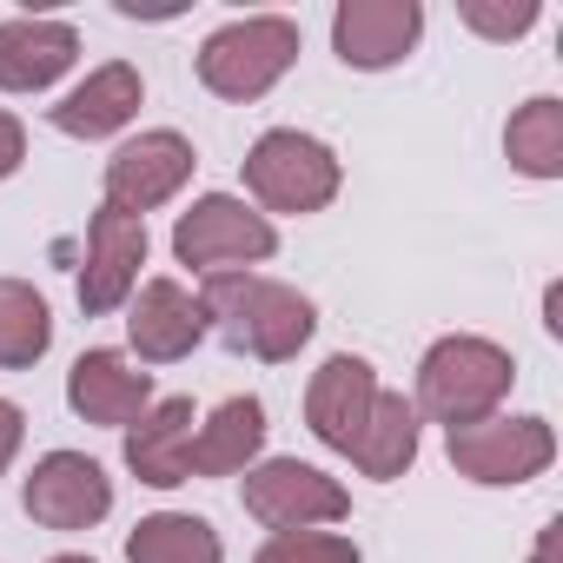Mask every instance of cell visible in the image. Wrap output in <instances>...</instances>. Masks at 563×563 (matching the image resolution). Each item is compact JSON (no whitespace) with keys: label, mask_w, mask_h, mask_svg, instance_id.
I'll list each match as a JSON object with an SVG mask.
<instances>
[{"label":"cell","mask_w":563,"mask_h":563,"mask_svg":"<svg viewBox=\"0 0 563 563\" xmlns=\"http://www.w3.org/2000/svg\"><path fill=\"white\" fill-rule=\"evenodd\" d=\"M206 325H219V339L245 358H265V365H286L312 345L319 332V312L299 286H278V278H258V272H212L206 278Z\"/></svg>","instance_id":"obj_1"},{"label":"cell","mask_w":563,"mask_h":563,"mask_svg":"<svg viewBox=\"0 0 563 563\" xmlns=\"http://www.w3.org/2000/svg\"><path fill=\"white\" fill-rule=\"evenodd\" d=\"M510 378H517V365H510L504 345L457 332V339H438L418 358V398L411 405L431 411L444 431L451 424H477V418H497V405L510 398Z\"/></svg>","instance_id":"obj_2"},{"label":"cell","mask_w":563,"mask_h":563,"mask_svg":"<svg viewBox=\"0 0 563 563\" xmlns=\"http://www.w3.org/2000/svg\"><path fill=\"white\" fill-rule=\"evenodd\" d=\"M299 21H286V14H245V21H225L219 34H206V47H199V80H206V93H219V100H265L278 80L292 74V60H299Z\"/></svg>","instance_id":"obj_3"},{"label":"cell","mask_w":563,"mask_h":563,"mask_svg":"<svg viewBox=\"0 0 563 563\" xmlns=\"http://www.w3.org/2000/svg\"><path fill=\"white\" fill-rule=\"evenodd\" d=\"M245 186H252V199H258L265 212L306 219V212H325V206L339 199L345 166H339V153H332L325 140H312V133H299V126H272V133H258V146L245 153Z\"/></svg>","instance_id":"obj_4"},{"label":"cell","mask_w":563,"mask_h":563,"mask_svg":"<svg viewBox=\"0 0 563 563\" xmlns=\"http://www.w3.org/2000/svg\"><path fill=\"white\" fill-rule=\"evenodd\" d=\"M278 252V232H272V219L265 212H252L245 199H232V192H206V199H192L186 212H179V225H173V258L179 265H192V272H239V265H258V258H272Z\"/></svg>","instance_id":"obj_5"},{"label":"cell","mask_w":563,"mask_h":563,"mask_svg":"<svg viewBox=\"0 0 563 563\" xmlns=\"http://www.w3.org/2000/svg\"><path fill=\"white\" fill-rule=\"evenodd\" d=\"M444 451L471 484H530L556 464V431L550 418H477V424H451Z\"/></svg>","instance_id":"obj_6"},{"label":"cell","mask_w":563,"mask_h":563,"mask_svg":"<svg viewBox=\"0 0 563 563\" xmlns=\"http://www.w3.org/2000/svg\"><path fill=\"white\" fill-rule=\"evenodd\" d=\"M245 510L272 530H319V523H339L352 510L345 484L325 477L319 464H299V457H265L245 471Z\"/></svg>","instance_id":"obj_7"},{"label":"cell","mask_w":563,"mask_h":563,"mask_svg":"<svg viewBox=\"0 0 563 563\" xmlns=\"http://www.w3.org/2000/svg\"><path fill=\"white\" fill-rule=\"evenodd\" d=\"M192 166H199V153H192L186 133H173V126L140 133V140H126V146L107 159V206L146 219L153 206H166V199L192 179Z\"/></svg>","instance_id":"obj_8"},{"label":"cell","mask_w":563,"mask_h":563,"mask_svg":"<svg viewBox=\"0 0 563 563\" xmlns=\"http://www.w3.org/2000/svg\"><path fill=\"white\" fill-rule=\"evenodd\" d=\"M21 504L34 523L47 530H93L107 510H113V477L87 457V451H47L27 484H21Z\"/></svg>","instance_id":"obj_9"},{"label":"cell","mask_w":563,"mask_h":563,"mask_svg":"<svg viewBox=\"0 0 563 563\" xmlns=\"http://www.w3.org/2000/svg\"><path fill=\"white\" fill-rule=\"evenodd\" d=\"M140 265H146V219L100 206L87 219V265H80V312L107 319L133 299L140 286Z\"/></svg>","instance_id":"obj_10"},{"label":"cell","mask_w":563,"mask_h":563,"mask_svg":"<svg viewBox=\"0 0 563 563\" xmlns=\"http://www.w3.org/2000/svg\"><path fill=\"white\" fill-rule=\"evenodd\" d=\"M418 34H424V8H418V0H339V14H332V47L358 74L398 67L418 47Z\"/></svg>","instance_id":"obj_11"},{"label":"cell","mask_w":563,"mask_h":563,"mask_svg":"<svg viewBox=\"0 0 563 563\" xmlns=\"http://www.w3.org/2000/svg\"><path fill=\"white\" fill-rule=\"evenodd\" d=\"M372 398H378V372L365 358H352V352H332L312 372V385H306V424H312V438L325 451L352 457V444H358V431L372 418Z\"/></svg>","instance_id":"obj_12"},{"label":"cell","mask_w":563,"mask_h":563,"mask_svg":"<svg viewBox=\"0 0 563 563\" xmlns=\"http://www.w3.org/2000/svg\"><path fill=\"white\" fill-rule=\"evenodd\" d=\"M192 398H153L126 424V471L153 490H179L192 477Z\"/></svg>","instance_id":"obj_13"},{"label":"cell","mask_w":563,"mask_h":563,"mask_svg":"<svg viewBox=\"0 0 563 563\" xmlns=\"http://www.w3.org/2000/svg\"><path fill=\"white\" fill-rule=\"evenodd\" d=\"M206 332H212V325H206V306L179 286V278H146L140 299H133V312H126V339H133V352H140L146 365L186 358Z\"/></svg>","instance_id":"obj_14"},{"label":"cell","mask_w":563,"mask_h":563,"mask_svg":"<svg viewBox=\"0 0 563 563\" xmlns=\"http://www.w3.org/2000/svg\"><path fill=\"white\" fill-rule=\"evenodd\" d=\"M74 60H80V34L67 21H41V14L0 21V87L8 93H41Z\"/></svg>","instance_id":"obj_15"},{"label":"cell","mask_w":563,"mask_h":563,"mask_svg":"<svg viewBox=\"0 0 563 563\" xmlns=\"http://www.w3.org/2000/svg\"><path fill=\"white\" fill-rule=\"evenodd\" d=\"M67 405L87 424H113L126 431L146 405H153V372H133L120 352H80L67 372Z\"/></svg>","instance_id":"obj_16"},{"label":"cell","mask_w":563,"mask_h":563,"mask_svg":"<svg viewBox=\"0 0 563 563\" xmlns=\"http://www.w3.org/2000/svg\"><path fill=\"white\" fill-rule=\"evenodd\" d=\"M140 100H146L140 67L107 60V67H93V74H87L60 107H47V120H54L67 140H107V133H120V126L140 113Z\"/></svg>","instance_id":"obj_17"},{"label":"cell","mask_w":563,"mask_h":563,"mask_svg":"<svg viewBox=\"0 0 563 563\" xmlns=\"http://www.w3.org/2000/svg\"><path fill=\"white\" fill-rule=\"evenodd\" d=\"M265 451V405L258 398H225L199 431H192V471L199 477H239Z\"/></svg>","instance_id":"obj_18"},{"label":"cell","mask_w":563,"mask_h":563,"mask_svg":"<svg viewBox=\"0 0 563 563\" xmlns=\"http://www.w3.org/2000/svg\"><path fill=\"white\" fill-rule=\"evenodd\" d=\"M352 464L365 477H378V484H391V477H405L418 464V405L405 391H378L372 398V418H365V431L352 444Z\"/></svg>","instance_id":"obj_19"},{"label":"cell","mask_w":563,"mask_h":563,"mask_svg":"<svg viewBox=\"0 0 563 563\" xmlns=\"http://www.w3.org/2000/svg\"><path fill=\"white\" fill-rule=\"evenodd\" d=\"M126 563H225L219 530L192 510H153L126 537Z\"/></svg>","instance_id":"obj_20"},{"label":"cell","mask_w":563,"mask_h":563,"mask_svg":"<svg viewBox=\"0 0 563 563\" xmlns=\"http://www.w3.org/2000/svg\"><path fill=\"white\" fill-rule=\"evenodd\" d=\"M504 153L523 179H563V100L556 93L523 100L504 126Z\"/></svg>","instance_id":"obj_21"},{"label":"cell","mask_w":563,"mask_h":563,"mask_svg":"<svg viewBox=\"0 0 563 563\" xmlns=\"http://www.w3.org/2000/svg\"><path fill=\"white\" fill-rule=\"evenodd\" d=\"M54 345V312L27 278H0V372H27Z\"/></svg>","instance_id":"obj_22"},{"label":"cell","mask_w":563,"mask_h":563,"mask_svg":"<svg viewBox=\"0 0 563 563\" xmlns=\"http://www.w3.org/2000/svg\"><path fill=\"white\" fill-rule=\"evenodd\" d=\"M252 563H358V543L339 530H272Z\"/></svg>","instance_id":"obj_23"},{"label":"cell","mask_w":563,"mask_h":563,"mask_svg":"<svg viewBox=\"0 0 563 563\" xmlns=\"http://www.w3.org/2000/svg\"><path fill=\"white\" fill-rule=\"evenodd\" d=\"M464 27H477V34H490V41H517V34L537 27V0H517V8H484V0H471V8H464Z\"/></svg>","instance_id":"obj_24"},{"label":"cell","mask_w":563,"mask_h":563,"mask_svg":"<svg viewBox=\"0 0 563 563\" xmlns=\"http://www.w3.org/2000/svg\"><path fill=\"white\" fill-rule=\"evenodd\" d=\"M21 159H27V126H21L8 107H0V179H14Z\"/></svg>","instance_id":"obj_25"},{"label":"cell","mask_w":563,"mask_h":563,"mask_svg":"<svg viewBox=\"0 0 563 563\" xmlns=\"http://www.w3.org/2000/svg\"><path fill=\"white\" fill-rule=\"evenodd\" d=\"M21 438H27V411L14 398H0V471L21 457Z\"/></svg>","instance_id":"obj_26"},{"label":"cell","mask_w":563,"mask_h":563,"mask_svg":"<svg viewBox=\"0 0 563 563\" xmlns=\"http://www.w3.org/2000/svg\"><path fill=\"white\" fill-rule=\"evenodd\" d=\"M543 325H550V339H563V292L556 286L543 292Z\"/></svg>","instance_id":"obj_27"},{"label":"cell","mask_w":563,"mask_h":563,"mask_svg":"<svg viewBox=\"0 0 563 563\" xmlns=\"http://www.w3.org/2000/svg\"><path fill=\"white\" fill-rule=\"evenodd\" d=\"M556 530H563V523H550V530L537 537V563H550V556H556Z\"/></svg>","instance_id":"obj_28"},{"label":"cell","mask_w":563,"mask_h":563,"mask_svg":"<svg viewBox=\"0 0 563 563\" xmlns=\"http://www.w3.org/2000/svg\"><path fill=\"white\" fill-rule=\"evenodd\" d=\"M54 563H93V556H54Z\"/></svg>","instance_id":"obj_29"}]
</instances>
